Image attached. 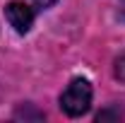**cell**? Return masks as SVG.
<instances>
[{"instance_id": "3957f363", "label": "cell", "mask_w": 125, "mask_h": 123, "mask_svg": "<svg viewBox=\"0 0 125 123\" xmlns=\"http://www.w3.org/2000/svg\"><path fill=\"white\" fill-rule=\"evenodd\" d=\"M115 77L125 82V53L118 58V61H115Z\"/></svg>"}, {"instance_id": "277c9868", "label": "cell", "mask_w": 125, "mask_h": 123, "mask_svg": "<svg viewBox=\"0 0 125 123\" xmlns=\"http://www.w3.org/2000/svg\"><path fill=\"white\" fill-rule=\"evenodd\" d=\"M31 2H34L36 7H51V5H55L58 0H31Z\"/></svg>"}, {"instance_id": "6da1fadb", "label": "cell", "mask_w": 125, "mask_h": 123, "mask_svg": "<svg viewBox=\"0 0 125 123\" xmlns=\"http://www.w3.org/2000/svg\"><path fill=\"white\" fill-rule=\"evenodd\" d=\"M89 106H92V85L84 77H75L60 94V109L67 116L77 118L82 113H87Z\"/></svg>"}, {"instance_id": "7a4b0ae2", "label": "cell", "mask_w": 125, "mask_h": 123, "mask_svg": "<svg viewBox=\"0 0 125 123\" xmlns=\"http://www.w3.org/2000/svg\"><path fill=\"white\" fill-rule=\"evenodd\" d=\"M5 17H7L10 27H12L17 34H27V31L31 29V24H34V10H31L27 2H19V0L7 2Z\"/></svg>"}]
</instances>
